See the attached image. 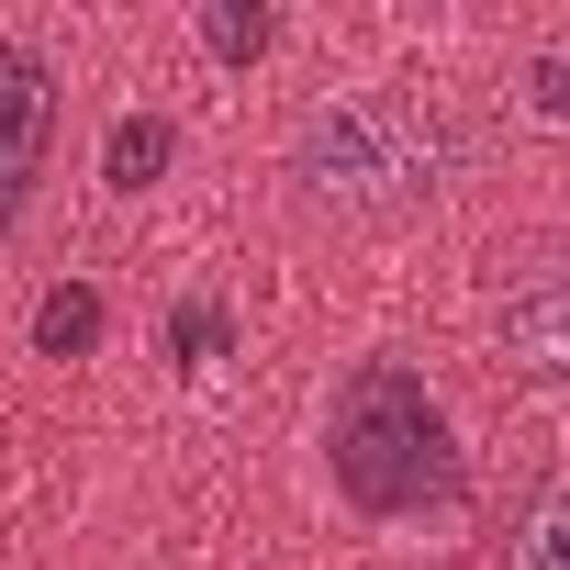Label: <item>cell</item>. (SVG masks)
I'll return each instance as SVG.
<instances>
[{
    "mask_svg": "<svg viewBox=\"0 0 570 570\" xmlns=\"http://www.w3.org/2000/svg\"><path fill=\"white\" fill-rule=\"evenodd\" d=\"M448 157H459V135H448V112L414 101V90H336V101H314L303 135H292L303 202H336V213L414 202V190L448 179Z\"/></svg>",
    "mask_w": 570,
    "mask_h": 570,
    "instance_id": "1",
    "label": "cell"
},
{
    "mask_svg": "<svg viewBox=\"0 0 570 570\" xmlns=\"http://www.w3.org/2000/svg\"><path fill=\"white\" fill-rule=\"evenodd\" d=\"M325 459H336V492H347L358 514H425V503L459 492V436H448L436 392H425L414 370H392V358H370V370L347 381Z\"/></svg>",
    "mask_w": 570,
    "mask_h": 570,
    "instance_id": "2",
    "label": "cell"
},
{
    "mask_svg": "<svg viewBox=\"0 0 570 570\" xmlns=\"http://www.w3.org/2000/svg\"><path fill=\"white\" fill-rule=\"evenodd\" d=\"M46 135H57V79H46V57H35V46H0V224L35 202Z\"/></svg>",
    "mask_w": 570,
    "mask_h": 570,
    "instance_id": "3",
    "label": "cell"
},
{
    "mask_svg": "<svg viewBox=\"0 0 570 570\" xmlns=\"http://www.w3.org/2000/svg\"><path fill=\"white\" fill-rule=\"evenodd\" d=\"M503 336L537 381H570V246H548L514 292H503Z\"/></svg>",
    "mask_w": 570,
    "mask_h": 570,
    "instance_id": "4",
    "label": "cell"
},
{
    "mask_svg": "<svg viewBox=\"0 0 570 570\" xmlns=\"http://www.w3.org/2000/svg\"><path fill=\"white\" fill-rule=\"evenodd\" d=\"M35 347L46 358H90L101 347V292H90V279H68V292L35 303Z\"/></svg>",
    "mask_w": 570,
    "mask_h": 570,
    "instance_id": "5",
    "label": "cell"
},
{
    "mask_svg": "<svg viewBox=\"0 0 570 570\" xmlns=\"http://www.w3.org/2000/svg\"><path fill=\"white\" fill-rule=\"evenodd\" d=\"M101 168H112V190H146V179L168 168V124H157V112H124L112 146H101Z\"/></svg>",
    "mask_w": 570,
    "mask_h": 570,
    "instance_id": "6",
    "label": "cell"
},
{
    "mask_svg": "<svg viewBox=\"0 0 570 570\" xmlns=\"http://www.w3.org/2000/svg\"><path fill=\"white\" fill-rule=\"evenodd\" d=\"M514 90H525L537 124H570V46H537V57L514 68Z\"/></svg>",
    "mask_w": 570,
    "mask_h": 570,
    "instance_id": "7",
    "label": "cell"
},
{
    "mask_svg": "<svg viewBox=\"0 0 570 570\" xmlns=\"http://www.w3.org/2000/svg\"><path fill=\"white\" fill-rule=\"evenodd\" d=\"M514 570H570V492H548L514 537Z\"/></svg>",
    "mask_w": 570,
    "mask_h": 570,
    "instance_id": "8",
    "label": "cell"
},
{
    "mask_svg": "<svg viewBox=\"0 0 570 570\" xmlns=\"http://www.w3.org/2000/svg\"><path fill=\"white\" fill-rule=\"evenodd\" d=\"M268 35H279L268 12H202V46H213L224 68H246V57H268Z\"/></svg>",
    "mask_w": 570,
    "mask_h": 570,
    "instance_id": "9",
    "label": "cell"
},
{
    "mask_svg": "<svg viewBox=\"0 0 570 570\" xmlns=\"http://www.w3.org/2000/svg\"><path fill=\"white\" fill-rule=\"evenodd\" d=\"M179 347H190V358H213V347H224V314H213V303H190V314H179Z\"/></svg>",
    "mask_w": 570,
    "mask_h": 570,
    "instance_id": "10",
    "label": "cell"
}]
</instances>
